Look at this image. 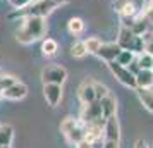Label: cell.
I'll use <instances>...</instances> for the list:
<instances>
[{
    "label": "cell",
    "mask_w": 153,
    "mask_h": 148,
    "mask_svg": "<svg viewBox=\"0 0 153 148\" xmlns=\"http://www.w3.org/2000/svg\"><path fill=\"white\" fill-rule=\"evenodd\" d=\"M65 136V140H67V143H71V145H77L79 141L84 140V124L79 120L76 126L72 127L71 131H67V133L64 134Z\"/></svg>",
    "instance_id": "cell-11"
},
{
    "label": "cell",
    "mask_w": 153,
    "mask_h": 148,
    "mask_svg": "<svg viewBox=\"0 0 153 148\" xmlns=\"http://www.w3.org/2000/svg\"><path fill=\"white\" fill-rule=\"evenodd\" d=\"M42 52H43V55H45V57L57 55V52H59V43H57L53 38H47V40H43Z\"/></svg>",
    "instance_id": "cell-16"
},
{
    "label": "cell",
    "mask_w": 153,
    "mask_h": 148,
    "mask_svg": "<svg viewBox=\"0 0 153 148\" xmlns=\"http://www.w3.org/2000/svg\"><path fill=\"white\" fill-rule=\"evenodd\" d=\"M108 93L110 91H108V88H107L105 85H102V83H95V98H97L98 102L103 98V97H107Z\"/></svg>",
    "instance_id": "cell-23"
},
{
    "label": "cell",
    "mask_w": 153,
    "mask_h": 148,
    "mask_svg": "<svg viewBox=\"0 0 153 148\" xmlns=\"http://www.w3.org/2000/svg\"><path fill=\"white\" fill-rule=\"evenodd\" d=\"M67 31L71 35H81L84 31V21L81 17H71L67 22Z\"/></svg>",
    "instance_id": "cell-17"
},
{
    "label": "cell",
    "mask_w": 153,
    "mask_h": 148,
    "mask_svg": "<svg viewBox=\"0 0 153 148\" xmlns=\"http://www.w3.org/2000/svg\"><path fill=\"white\" fill-rule=\"evenodd\" d=\"M45 33H47L45 17H40V16H26V17H22L21 26L16 31V38L22 45H29V43L40 40L42 36H45Z\"/></svg>",
    "instance_id": "cell-1"
},
{
    "label": "cell",
    "mask_w": 153,
    "mask_h": 148,
    "mask_svg": "<svg viewBox=\"0 0 153 148\" xmlns=\"http://www.w3.org/2000/svg\"><path fill=\"white\" fill-rule=\"evenodd\" d=\"M43 95H45V100L50 107H57L59 102L62 100V86L60 85H43Z\"/></svg>",
    "instance_id": "cell-7"
},
{
    "label": "cell",
    "mask_w": 153,
    "mask_h": 148,
    "mask_svg": "<svg viewBox=\"0 0 153 148\" xmlns=\"http://www.w3.org/2000/svg\"><path fill=\"white\" fill-rule=\"evenodd\" d=\"M57 5H64V4H67V2H71V0H53Z\"/></svg>",
    "instance_id": "cell-30"
},
{
    "label": "cell",
    "mask_w": 153,
    "mask_h": 148,
    "mask_svg": "<svg viewBox=\"0 0 153 148\" xmlns=\"http://www.w3.org/2000/svg\"><path fill=\"white\" fill-rule=\"evenodd\" d=\"M76 148H93V147H91V143H90V141L83 140V141H79V143L76 145Z\"/></svg>",
    "instance_id": "cell-28"
},
{
    "label": "cell",
    "mask_w": 153,
    "mask_h": 148,
    "mask_svg": "<svg viewBox=\"0 0 153 148\" xmlns=\"http://www.w3.org/2000/svg\"><path fill=\"white\" fill-rule=\"evenodd\" d=\"M88 52H86V47H84V42H74L71 45V55L74 59H83Z\"/></svg>",
    "instance_id": "cell-20"
},
{
    "label": "cell",
    "mask_w": 153,
    "mask_h": 148,
    "mask_svg": "<svg viewBox=\"0 0 153 148\" xmlns=\"http://www.w3.org/2000/svg\"><path fill=\"white\" fill-rule=\"evenodd\" d=\"M9 4L14 9H24L31 4V0H9Z\"/></svg>",
    "instance_id": "cell-25"
},
{
    "label": "cell",
    "mask_w": 153,
    "mask_h": 148,
    "mask_svg": "<svg viewBox=\"0 0 153 148\" xmlns=\"http://www.w3.org/2000/svg\"><path fill=\"white\" fill-rule=\"evenodd\" d=\"M14 140V129L9 124H0V147H10Z\"/></svg>",
    "instance_id": "cell-15"
},
{
    "label": "cell",
    "mask_w": 153,
    "mask_h": 148,
    "mask_svg": "<svg viewBox=\"0 0 153 148\" xmlns=\"http://www.w3.org/2000/svg\"><path fill=\"white\" fill-rule=\"evenodd\" d=\"M127 67H129V71H131L132 74H138V72H139V64H138V57H134V59H132V62L129 64Z\"/></svg>",
    "instance_id": "cell-26"
},
{
    "label": "cell",
    "mask_w": 153,
    "mask_h": 148,
    "mask_svg": "<svg viewBox=\"0 0 153 148\" xmlns=\"http://www.w3.org/2000/svg\"><path fill=\"white\" fill-rule=\"evenodd\" d=\"M138 64H139V69L152 71V69H153V55H152V54H148V52H143V54H139Z\"/></svg>",
    "instance_id": "cell-19"
},
{
    "label": "cell",
    "mask_w": 153,
    "mask_h": 148,
    "mask_svg": "<svg viewBox=\"0 0 153 148\" xmlns=\"http://www.w3.org/2000/svg\"><path fill=\"white\" fill-rule=\"evenodd\" d=\"M26 95H28V86L19 81H16L12 86H9L7 90L2 91V97L7 100H22Z\"/></svg>",
    "instance_id": "cell-9"
},
{
    "label": "cell",
    "mask_w": 153,
    "mask_h": 148,
    "mask_svg": "<svg viewBox=\"0 0 153 148\" xmlns=\"http://www.w3.org/2000/svg\"><path fill=\"white\" fill-rule=\"evenodd\" d=\"M16 83V76L12 74H0V90H7L9 86H12Z\"/></svg>",
    "instance_id": "cell-22"
},
{
    "label": "cell",
    "mask_w": 153,
    "mask_h": 148,
    "mask_svg": "<svg viewBox=\"0 0 153 148\" xmlns=\"http://www.w3.org/2000/svg\"><path fill=\"white\" fill-rule=\"evenodd\" d=\"M77 122H79V120L72 119V117H65V119L62 120V124H60V131H62V134H65L67 131H71V129L77 124Z\"/></svg>",
    "instance_id": "cell-24"
},
{
    "label": "cell",
    "mask_w": 153,
    "mask_h": 148,
    "mask_svg": "<svg viewBox=\"0 0 153 148\" xmlns=\"http://www.w3.org/2000/svg\"><path fill=\"white\" fill-rule=\"evenodd\" d=\"M136 93H138V98L143 103V107L148 112L153 114V90L152 88H136Z\"/></svg>",
    "instance_id": "cell-13"
},
{
    "label": "cell",
    "mask_w": 153,
    "mask_h": 148,
    "mask_svg": "<svg viewBox=\"0 0 153 148\" xmlns=\"http://www.w3.org/2000/svg\"><path fill=\"white\" fill-rule=\"evenodd\" d=\"M148 31H150V33L153 35V19H152L150 22H148Z\"/></svg>",
    "instance_id": "cell-31"
},
{
    "label": "cell",
    "mask_w": 153,
    "mask_h": 148,
    "mask_svg": "<svg viewBox=\"0 0 153 148\" xmlns=\"http://www.w3.org/2000/svg\"><path fill=\"white\" fill-rule=\"evenodd\" d=\"M153 86V72L146 69H139L136 74V88H152Z\"/></svg>",
    "instance_id": "cell-14"
},
{
    "label": "cell",
    "mask_w": 153,
    "mask_h": 148,
    "mask_svg": "<svg viewBox=\"0 0 153 148\" xmlns=\"http://www.w3.org/2000/svg\"><path fill=\"white\" fill-rule=\"evenodd\" d=\"M134 148H150V147H148V143L145 140H138L136 145H134Z\"/></svg>",
    "instance_id": "cell-29"
},
{
    "label": "cell",
    "mask_w": 153,
    "mask_h": 148,
    "mask_svg": "<svg viewBox=\"0 0 153 148\" xmlns=\"http://www.w3.org/2000/svg\"><path fill=\"white\" fill-rule=\"evenodd\" d=\"M100 105H102V114H103V119L110 117V115H115V112H117V102H115V98L112 97L110 93L100 100Z\"/></svg>",
    "instance_id": "cell-12"
},
{
    "label": "cell",
    "mask_w": 153,
    "mask_h": 148,
    "mask_svg": "<svg viewBox=\"0 0 153 148\" xmlns=\"http://www.w3.org/2000/svg\"><path fill=\"white\" fill-rule=\"evenodd\" d=\"M67 79V71L60 65H48L42 71V81L43 85H64V81Z\"/></svg>",
    "instance_id": "cell-4"
},
{
    "label": "cell",
    "mask_w": 153,
    "mask_h": 148,
    "mask_svg": "<svg viewBox=\"0 0 153 148\" xmlns=\"http://www.w3.org/2000/svg\"><path fill=\"white\" fill-rule=\"evenodd\" d=\"M107 65L120 85L127 86V88H136V74H132L127 65H122L117 60H110V62H107Z\"/></svg>",
    "instance_id": "cell-3"
},
{
    "label": "cell",
    "mask_w": 153,
    "mask_h": 148,
    "mask_svg": "<svg viewBox=\"0 0 153 148\" xmlns=\"http://www.w3.org/2000/svg\"><path fill=\"white\" fill-rule=\"evenodd\" d=\"M103 148H119V141H114V140H105Z\"/></svg>",
    "instance_id": "cell-27"
},
{
    "label": "cell",
    "mask_w": 153,
    "mask_h": 148,
    "mask_svg": "<svg viewBox=\"0 0 153 148\" xmlns=\"http://www.w3.org/2000/svg\"><path fill=\"white\" fill-rule=\"evenodd\" d=\"M103 138L105 140H114L119 141L120 140V126H119V120L115 115L107 117L103 122Z\"/></svg>",
    "instance_id": "cell-6"
},
{
    "label": "cell",
    "mask_w": 153,
    "mask_h": 148,
    "mask_svg": "<svg viewBox=\"0 0 153 148\" xmlns=\"http://www.w3.org/2000/svg\"><path fill=\"white\" fill-rule=\"evenodd\" d=\"M120 47H119V43H102V47L98 50L95 55L100 57V59H103L105 62H110V60H115L117 55L120 54Z\"/></svg>",
    "instance_id": "cell-8"
},
{
    "label": "cell",
    "mask_w": 153,
    "mask_h": 148,
    "mask_svg": "<svg viewBox=\"0 0 153 148\" xmlns=\"http://www.w3.org/2000/svg\"><path fill=\"white\" fill-rule=\"evenodd\" d=\"M132 59H134V52H131V50H120V54L117 55V60L119 64H122V65H127V64L132 62Z\"/></svg>",
    "instance_id": "cell-21"
},
{
    "label": "cell",
    "mask_w": 153,
    "mask_h": 148,
    "mask_svg": "<svg viewBox=\"0 0 153 148\" xmlns=\"http://www.w3.org/2000/svg\"><path fill=\"white\" fill-rule=\"evenodd\" d=\"M152 72H153V69H152Z\"/></svg>",
    "instance_id": "cell-33"
},
{
    "label": "cell",
    "mask_w": 153,
    "mask_h": 148,
    "mask_svg": "<svg viewBox=\"0 0 153 148\" xmlns=\"http://www.w3.org/2000/svg\"><path fill=\"white\" fill-rule=\"evenodd\" d=\"M77 97H79V102L81 103H90L95 98V83L90 81V79H84L81 86L77 88Z\"/></svg>",
    "instance_id": "cell-10"
},
{
    "label": "cell",
    "mask_w": 153,
    "mask_h": 148,
    "mask_svg": "<svg viewBox=\"0 0 153 148\" xmlns=\"http://www.w3.org/2000/svg\"><path fill=\"white\" fill-rule=\"evenodd\" d=\"M102 40L98 38V36H90V38H86L84 40V47H86V52L88 54H97L100 47H102Z\"/></svg>",
    "instance_id": "cell-18"
},
{
    "label": "cell",
    "mask_w": 153,
    "mask_h": 148,
    "mask_svg": "<svg viewBox=\"0 0 153 148\" xmlns=\"http://www.w3.org/2000/svg\"><path fill=\"white\" fill-rule=\"evenodd\" d=\"M117 43L122 50H131L134 54H143L145 52V42H143V38L138 35H134L132 29L124 28V26H122L120 33H119Z\"/></svg>",
    "instance_id": "cell-2"
},
{
    "label": "cell",
    "mask_w": 153,
    "mask_h": 148,
    "mask_svg": "<svg viewBox=\"0 0 153 148\" xmlns=\"http://www.w3.org/2000/svg\"><path fill=\"white\" fill-rule=\"evenodd\" d=\"M103 119V114H102V105L98 100H93L90 103H83L81 107V117L79 120L83 124H90V122H95V120H102Z\"/></svg>",
    "instance_id": "cell-5"
},
{
    "label": "cell",
    "mask_w": 153,
    "mask_h": 148,
    "mask_svg": "<svg viewBox=\"0 0 153 148\" xmlns=\"http://www.w3.org/2000/svg\"><path fill=\"white\" fill-rule=\"evenodd\" d=\"M0 97H2V90H0Z\"/></svg>",
    "instance_id": "cell-32"
}]
</instances>
